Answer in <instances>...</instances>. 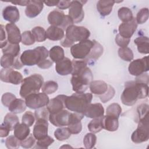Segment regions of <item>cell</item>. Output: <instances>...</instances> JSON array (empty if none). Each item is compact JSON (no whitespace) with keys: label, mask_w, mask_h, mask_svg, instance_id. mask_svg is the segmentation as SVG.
<instances>
[{"label":"cell","mask_w":149,"mask_h":149,"mask_svg":"<svg viewBox=\"0 0 149 149\" xmlns=\"http://www.w3.org/2000/svg\"><path fill=\"white\" fill-rule=\"evenodd\" d=\"M65 97V95H58L49 101V103L47 105V108L49 114L56 113L65 108L64 104Z\"/></svg>","instance_id":"18"},{"label":"cell","mask_w":149,"mask_h":149,"mask_svg":"<svg viewBox=\"0 0 149 149\" xmlns=\"http://www.w3.org/2000/svg\"><path fill=\"white\" fill-rule=\"evenodd\" d=\"M93 41L86 40L73 44L70 47V53L76 59H85L88 55L92 47Z\"/></svg>","instance_id":"8"},{"label":"cell","mask_w":149,"mask_h":149,"mask_svg":"<svg viewBox=\"0 0 149 149\" xmlns=\"http://www.w3.org/2000/svg\"><path fill=\"white\" fill-rule=\"evenodd\" d=\"M73 23L74 22L73 19L69 15H65L63 23L61 26L60 28H61L63 30H66L69 26L73 25Z\"/></svg>","instance_id":"54"},{"label":"cell","mask_w":149,"mask_h":149,"mask_svg":"<svg viewBox=\"0 0 149 149\" xmlns=\"http://www.w3.org/2000/svg\"><path fill=\"white\" fill-rule=\"evenodd\" d=\"M71 3L70 1H59L57 7L59 9H66L70 7Z\"/></svg>","instance_id":"57"},{"label":"cell","mask_w":149,"mask_h":149,"mask_svg":"<svg viewBox=\"0 0 149 149\" xmlns=\"http://www.w3.org/2000/svg\"><path fill=\"white\" fill-rule=\"evenodd\" d=\"M3 123L9 127L10 131L14 130L16 126L19 123V120L16 115L12 112L8 113L4 117Z\"/></svg>","instance_id":"34"},{"label":"cell","mask_w":149,"mask_h":149,"mask_svg":"<svg viewBox=\"0 0 149 149\" xmlns=\"http://www.w3.org/2000/svg\"><path fill=\"white\" fill-rule=\"evenodd\" d=\"M31 33L37 42H41L44 41L47 38L46 31L40 26H36L31 30Z\"/></svg>","instance_id":"36"},{"label":"cell","mask_w":149,"mask_h":149,"mask_svg":"<svg viewBox=\"0 0 149 149\" xmlns=\"http://www.w3.org/2000/svg\"><path fill=\"white\" fill-rule=\"evenodd\" d=\"M70 115V112L66 109H63L56 113L49 114V120L55 126L63 127L68 126Z\"/></svg>","instance_id":"13"},{"label":"cell","mask_w":149,"mask_h":149,"mask_svg":"<svg viewBox=\"0 0 149 149\" xmlns=\"http://www.w3.org/2000/svg\"><path fill=\"white\" fill-rule=\"evenodd\" d=\"M71 136V133L68 127L58 128L54 132L55 137L59 141H64L68 139Z\"/></svg>","instance_id":"38"},{"label":"cell","mask_w":149,"mask_h":149,"mask_svg":"<svg viewBox=\"0 0 149 149\" xmlns=\"http://www.w3.org/2000/svg\"><path fill=\"white\" fill-rule=\"evenodd\" d=\"M53 63H54V62L52 61H51L50 59H45L40 62L37 64V66L41 69H48L51 66H52L53 65Z\"/></svg>","instance_id":"55"},{"label":"cell","mask_w":149,"mask_h":149,"mask_svg":"<svg viewBox=\"0 0 149 149\" xmlns=\"http://www.w3.org/2000/svg\"><path fill=\"white\" fill-rule=\"evenodd\" d=\"M103 118L104 115L99 118H93V120H91L88 124V130L93 133L100 132L102 129H104Z\"/></svg>","instance_id":"33"},{"label":"cell","mask_w":149,"mask_h":149,"mask_svg":"<svg viewBox=\"0 0 149 149\" xmlns=\"http://www.w3.org/2000/svg\"><path fill=\"white\" fill-rule=\"evenodd\" d=\"M149 139L148 114L139 119L138 126L133 132L131 140L134 143H141L147 141Z\"/></svg>","instance_id":"6"},{"label":"cell","mask_w":149,"mask_h":149,"mask_svg":"<svg viewBox=\"0 0 149 149\" xmlns=\"http://www.w3.org/2000/svg\"><path fill=\"white\" fill-rule=\"evenodd\" d=\"M89 88L92 93L99 95L107 92L108 88V85L104 81L94 80L90 83Z\"/></svg>","instance_id":"24"},{"label":"cell","mask_w":149,"mask_h":149,"mask_svg":"<svg viewBox=\"0 0 149 149\" xmlns=\"http://www.w3.org/2000/svg\"><path fill=\"white\" fill-rule=\"evenodd\" d=\"M55 70L60 75L65 76L69 74L73 70L72 61L68 58H64L56 63Z\"/></svg>","instance_id":"20"},{"label":"cell","mask_w":149,"mask_h":149,"mask_svg":"<svg viewBox=\"0 0 149 149\" xmlns=\"http://www.w3.org/2000/svg\"><path fill=\"white\" fill-rule=\"evenodd\" d=\"M35 38L31 31L27 30L24 31L22 34L21 42L23 44L26 45H31L35 42Z\"/></svg>","instance_id":"45"},{"label":"cell","mask_w":149,"mask_h":149,"mask_svg":"<svg viewBox=\"0 0 149 149\" xmlns=\"http://www.w3.org/2000/svg\"><path fill=\"white\" fill-rule=\"evenodd\" d=\"M47 38L52 41L61 40L65 36L64 30L57 26H50L46 31Z\"/></svg>","instance_id":"25"},{"label":"cell","mask_w":149,"mask_h":149,"mask_svg":"<svg viewBox=\"0 0 149 149\" xmlns=\"http://www.w3.org/2000/svg\"><path fill=\"white\" fill-rule=\"evenodd\" d=\"M44 2L40 1H30L25 9V14L29 18H33L38 16L42 10Z\"/></svg>","instance_id":"19"},{"label":"cell","mask_w":149,"mask_h":149,"mask_svg":"<svg viewBox=\"0 0 149 149\" xmlns=\"http://www.w3.org/2000/svg\"><path fill=\"white\" fill-rule=\"evenodd\" d=\"M115 42L120 48L127 47L130 42V38H126L122 37L119 34H118L115 37Z\"/></svg>","instance_id":"53"},{"label":"cell","mask_w":149,"mask_h":149,"mask_svg":"<svg viewBox=\"0 0 149 149\" xmlns=\"http://www.w3.org/2000/svg\"><path fill=\"white\" fill-rule=\"evenodd\" d=\"M49 55L51 61L56 63L65 58L64 50L60 46H54L50 49L49 51Z\"/></svg>","instance_id":"32"},{"label":"cell","mask_w":149,"mask_h":149,"mask_svg":"<svg viewBox=\"0 0 149 149\" xmlns=\"http://www.w3.org/2000/svg\"><path fill=\"white\" fill-rule=\"evenodd\" d=\"M36 142V138L33 134H29V136L25 139L20 141V146L24 148H29L33 146Z\"/></svg>","instance_id":"51"},{"label":"cell","mask_w":149,"mask_h":149,"mask_svg":"<svg viewBox=\"0 0 149 149\" xmlns=\"http://www.w3.org/2000/svg\"><path fill=\"white\" fill-rule=\"evenodd\" d=\"M35 120V116L31 111L26 112L22 116V123L27 125V126H31Z\"/></svg>","instance_id":"50"},{"label":"cell","mask_w":149,"mask_h":149,"mask_svg":"<svg viewBox=\"0 0 149 149\" xmlns=\"http://www.w3.org/2000/svg\"><path fill=\"white\" fill-rule=\"evenodd\" d=\"M93 41V46L87 56V57L84 59L86 61L87 60H93L96 61L103 54V47L96 40H94Z\"/></svg>","instance_id":"30"},{"label":"cell","mask_w":149,"mask_h":149,"mask_svg":"<svg viewBox=\"0 0 149 149\" xmlns=\"http://www.w3.org/2000/svg\"><path fill=\"white\" fill-rule=\"evenodd\" d=\"M115 93V90L113 87L111 85H108V88L106 93L102 95H99L98 97L102 103H106L107 101L111 100Z\"/></svg>","instance_id":"48"},{"label":"cell","mask_w":149,"mask_h":149,"mask_svg":"<svg viewBox=\"0 0 149 149\" xmlns=\"http://www.w3.org/2000/svg\"><path fill=\"white\" fill-rule=\"evenodd\" d=\"M46 5L48 6H57L58 4L59 1H47L43 2Z\"/></svg>","instance_id":"61"},{"label":"cell","mask_w":149,"mask_h":149,"mask_svg":"<svg viewBox=\"0 0 149 149\" xmlns=\"http://www.w3.org/2000/svg\"><path fill=\"white\" fill-rule=\"evenodd\" d=\"M115 1L100 0L97 3V9L100 14L102 16L109 15L112 10Z\"/></svg>","instance_id":"26"},{"label":"cell","mask_w":149,"mask_h":149,"mask_svg":"<svg viewBox=\"0 0 149 149\" xmlns=\"http://www.w3.org/2000/svg\"><path fill=\"white\" fill-rule=\"evenodd\" d=\"M43 84L44 79L41 74H31L23 79L19 92L20 95L25 98L31 94L39 93Z\"/></svg>","instance_id":"4"},{"label":"cell","mask_w":149,"mask_h":149,"mask_svg":"<svg viewBox=\"0 0 149 149\" xmlns=\"http://www.w3.org/2000/svg\"><path fill=\"white\" fill-rule=\"evenodd\" d=\"M60 44L62 46L64 47H66V48H68V47H71L73 44L72 42H71L70 41H69L67 38H66L65 37L63 38L61 40V42H60Z\"/></svg>","instance_id":"58"},{"label":"cell","mask_w":149,"mask_h":149,"mask_svg":"<svg viewBox=\"0 0 149 149\" xmlns=\"http://www.w3.org/2000/svg\"><path fill=\"white\" fill-rule=\"evenodd\" d=\"M92 98L93 95L91 93H76L70 96L66 95L65 107L70 111L84 115L87 107L91 104Z\"/></svg>","instance_id":"2"},{"label":"cell","mask_w":149,"mask_h":149,"mask_svg":"<svg viewBox=\"0 0 149 149\" xmlns=\"http://www.w3.org/2000/svg\"><path fill=\"white\" fill-rule=\"evenodd\" d=\"M122 112L120 106L117 103H112L108 105L106 110V115L113 116L119 118Z\"/></svg>","instance_id":"41"},{"label":"cell","mask_w":149,"mask_h":149,"mask_svg":"<svg viewBox=\"0 0 149 149\" xmlns=\"http://www.w3.org/2000/svg\"><path fill=\"white\" fill-rule=\"evenodd\" d=\"M8 42L13 44H19L22 40V35L20 29L15 23H8L5 26Z\"/></svg>","instance_id":"15"},{"label":"cell","mask_w":149,"mask_h":149,"mask_svg":"<svg viewBox=\"0 0 149 149\" xmlns=\"http://www.w3.org/2000/svg\"><path fill=\"white\" fill-rule=\"evenodd\" d=\"M134 44L137 47L139 52L144 54L149 53V39L146 36H140L134 40Z\"/></svg>","instance_id":"29"},{"label":"cell","mask_w":149,"mask_h":149,"mask_svg":"<svg viewBox=\"0 0 149 149\" xmlns=\"http://www.w3.org/2000/svg\"><path fill=\"white\" fill-rule=\"evenodd\" d=\"M16 98V97L14 94L10 93H6L2 95L1 101L5 107H9L10 103Z\"/></svg>","instance_id":"52"},{"label":"cell","mask_w":149,"mask_h":149,"mask_svg":"<svg viewBox=\"0 0 149 149\" xmlns=\"http://www.w3.org/2000/svg\"><path fill=\"white\" fill-rule=\"evenodd\" d=\"M34 116L36 120L38 119H49V112L47 107H42L37 109L34 112Z\"/></svg>","instance_id":"49"},{"label":"cell","mask_w":149,"mask_h":149,"mask_svg":"<svg viewBox=\"0 0 149 149\" xmlns=\"http://www.w3.org/2000/svg\"><path fill=\"white\" fill-rule=\"evenodd\" d=\"M49 101L48 96L43 92L31 94L25 98L27 107L33 109L44 107L48 105Z\"/></svg>","instance_id":"9"},{"label":"cell","mask_w":149,"mask_h":149,"mask_svg":"<svg viewBox=\"0 0 149 149\" xmlns=\"http://www.w3.org/2000/svg\"><path fill=\"white\" fill-rule=\"evenodd\" d=\"M49 51L44 46H40L33 49H27L23 51L20 56V59L23 65L33 66L47 59Z\"/></svg>","instance_id":"5"},{"label":"cell","mask_w":149,"mask_h":149,"mask_svg":"<svg viewBox=\"0 0 149 149\" xmlns=\"http://www.w3.org/2000/svg\"><path fill=\"white\" fill-rule=\"evenodd\" d=\"M72 75L70 81L73 90L78 93H84L93 80L92 72L87 66Z\"/></svg>","instance_id":"3"},{"label":"cell","mask_w":149,"mask_h":149,"mask_svg":"<svg viewBox=\"0 0 149 149\" xmlns=\"http://www.w3.org/2000/svg\"><path fill=\"white\" fill-rule=\"evenodd\" d=\"M90 36V31L83 26L71 25L66 30L65 38L74 44L76 41L87 40Z\"/></svg>","instance_id":"7"},{"label":"cell","mask_w":149,"mask_h":149,"mask_svg":"<svg viewBox=\"0 0 149 149\" xmlns=\"http://www.w3.org/2000/svg\"><path fill=\"white\" fill-rule=\"evenodd\" d=\"M48 120L44 119H38L36 120L33 133L36 139L40 140L48 136Z\"/></svg>","instance_id":"17"},{"label":"cell","mask_w":149,"mask_h":149,"mask_svg":"<svg viewBox=\"0 0 149 149\" xmlns=\"http://www.w3.org/2000/svg\"><path fill=\"white\" fill-rule=\"evenodd\" d=\"M118 17L123 22L130 21L133 18V13L130 9L127 7H122L119 8L118 12Z\"/></svg>","instance_id":"37"},{"label":"cell","mask_w":149,"mask_h":149,"mask_svg":"<svg viewBox=\"0 0 149 149\" xmlns=\"http://www.w3.org/2000/svg\"><path fill=\"white\" fill-rule=\"evenodd\" d=\"M58 85L56 81L49 80L44 83L41 89L43 93L47 94H51L55 93L58 90Z\"/></svg>","instance_id":"39"},{"label":"cell","mask_w":149,"mask_h":149,"mask_svg":"<svg viewBox=\"0 0 149 149\" xmlns=\"http://www.w3.org/2000/svg\"><path fill=\"white\" fill-rule=\"evenodd\" d=\"M54 141V140L53 139V138L49 136H47L44 138L38 140L36 143V146L34 147V148L47 149Z\"/></svg>","instance_id":"44"},{"label":"cell","mask_w":149,"mask_h":149,"mask_svg":"<svg viewBox=\"0 0 149 149\" xmlns=\"http://www.w3.org/2000/svg\"><path fill=\"white\" fill-rule=\"evenodd\" d=\"M26 107L25 100L24 101L20 98H16L10 103L8 109L13 113H20L26 110Z\"/></svg>","instance_id":"31"},{"label":"cell","mask_w":149,"mask_h":149,"mask_svg":"<svg viewBox=\"0 0 149 149\" xmlns=\"http://www.w3.org/2000/svg\"><path fill=\"white\" fill-rule=\"evenodd\" d=\"M148 56H146L141 59H137L132 61L128 67L130 74L133 76H139L148 71Z\"/></svg>","instance_id":"10"},{"label":"cell","mask_w":149,"mask_h":149,"mask_svg":"<svg viewBox=\"0 0 149 149\" xmlns=\"http://www.w3.org/2000/svg\"><path fill=\"white\" fill-rule=\"evenodd\" d=\"M65 13L60 9H54L50 12L48 16V23L51 26L61 27L65 19Z\"/></svg>","instance_id":"23"},{"label":"cell","mask_w":149,"mask_h":149,"mask_svg":"<svg viewBox=\"0 0 149 149\" xmlns=\"http://www.w3.org/2000/svg\"><path fill=\"white\" fill-rule=\"evenodd\" d=\"M84 115L77 112H71L70 121L68 125V129L71 134H78L82 130L81 120L84 118Z\"/></svg>","instance_id":"16"},{"label":"cell","mask_w":149,"mask_h":149,"mask_svg":"<svg viewBox=\"0 0 149 149\" xmlns=\"http://www.w3.org/2000/svg\"><path fill=\"white\" fill-rule=\"evenodd\" d=\"M0 79L2 81L17 85L23 80L22 74L12 68H3L0 72Z\"/></svg>","instance_id":"11"},{"label":"cell","mask_w":149,"mask_h":149,"mask_svg":"<svg viewBox=\"0 0 149 149\" xmlns=\"http://www.w3.org/2000/svg\"><path fill=\"white\" fill-rule=\"evenodd\" d=\"M148 94V84L135 80L125 83L120 99L123 104L132 106L135 104L138 100L146 98Z\"/></svg>","instance_id":"1"},{"label":"cell","mask_w":149,"mask_h":149,"mask_svg":"<svg viewBox=\"0 0 149 149\" xmlns=\"http://www.w3.org/2000/svg\"><path fill=\"white\" fill-rule=\"evenodd\" d=\"M148 9L147 8H144L141 9L137 13L136 20L137 24H143L148 19Z\"/></svg>","instance_id":"46"},{"label":"cell","mask_w":149,"mask_h":149,"mask_svg":"<svg viewBox=\"0 0 149 149\" xmlns=\"http://www.w3.org/2000/svg\"><path fill=\"white\" fill-rule=\"evenodd\" d=\"M13 4L19 5L20 6H27L30 2V1H16L13 2H11Z\"/></svg>","instance_id":"60"},{"label":"cell","mask_w":149,"mask_h":149,"mask_svg":"<svg viewBox=\"0 0 149 149\" xmlns=\"http://www.w3.org/2000/svg\"><path fill=\"white\" fill-rule=\"evenodd\" d=\"M10 132V130L4 123L1 124L0 127V136L1 137H5L8 136Z\"/></svg>","instance_id":"56"},{"label":"cell","mask_w":149,"mask_h":149,"mask_svg":"<svg viewBox=\"0 0 149 149\" xmlns=\"http://www.w3.org/2000/svg\"><path fill=\"white\" fill-rule=\"evenodd\" d=\"M104 114V108L100 103L90 104L84 112V116L92 119L102 116Z\"/></svg>","instance_id":"22"},{"label":"cell","mask_w":149,"mask_h":149,"mask_svg":"<svg viewBox=\"0 0 149 149\" xmlns=\"http://www.w3.org/2000/svg\"><path fill=\"white\" fill-rule=\"evenodd\" d=\"M3 54H10L17 57L19 56L20 48L19 44H13L8 42L7 45L2 49Z\"/></svg>","instance_id":"35"},{"label":"cell","mask_w":149,"mask_h":149,"mask_svg":"<svg viewBox=\"0 0 149 149\" xmlns=\"http://www.w3.org/2000/svg\"><path fill=\"white\" fill-rule=\"evenodd\" d=\"M103 126L104 129L109 132L116 131L119 127L118 118L113 116L104 115Z\"/></svg>","instance_id":"27"},{"label":"cell","mask_w":149,"mask_h":149,"mask_svg":"<svg viewBox=\"0 0 149 149\" xmlns=\"http://www.w3.org/2000/svg\"><path fill=\"white\" fill-rule=\"evenodd\" d=\"M30 133L29 126L23 123H18L14 129V136L20 141L27 138Z\"/></svg>","instance_id":"28"},{"label":"cell","mask_w":149,"mask_h":149,"mask_svg":"<svg viewBox=\"0 0 149 149\" xmlns=\"http://www.w3.org/2000/svg\"><path fill=\"white\" fill-rule=\"evenodd\" d=\"M87 1H71L69 9V16L73 19L74 23L81 22L84 17V12L83 9V5Z\"/></svg>","instance_id":"12"},{"label":"cell","mask_w":149,"mask_h":149,"mask_svg":"<svg viewBox=\"0 0 149 149\" xmlns=\"http://www.w3.org/2000/svg\"><path fill=\"white\" fill-rule=\"evenodd\" d=\"M5 144L8 148L17 149L20 146V140L15 136H10L6 139Z\"/></svg>","instance_id":"47"},{"label":"cell","mask_w":149,"mask_h":149,"mask_svg":"<svg viewBox=\"0 0 149 149\" xmlns=\"http://www.w3.org/2000/svg\"><path fill=\"white\" fill-rule=\"evenodd\" d=\"M118 55L123 60L130 62L134 57L132 50L128 47L120 48L118 49Z\"/></svg>","instance_id":"40"},{"label":"cell","mask_w":149,"mask_h":149,"mask_svg":"<svg viewBox=\"0 0 149 149\" xmlns=\"http://www.w3.org/2000/svg\"><path fill=\"white\" fill-rule=\"evenodd\" d=\"M16 58L10 54H3L1 58V66L3 68H12Z\"/></svg>","instance_id":"42"},{"label":"cell","mask_w":149,"mask_h":149,"mask_svg":"<svg viewBox=\"0 0 149 149\" xmlns=\"http://www.w3.org/2000/svg\"><path fill=\"white\" fill-rule=\"evenodd\" d=\"M97 141V137L93 133H87L83 139V144L85 148L90 149L92 148L95 145Z\"/></svg>","instance_id":"43"},{"label":"cell","mask_w":149,"mask_h":149,"mask_svg":"<svg viewBox=\"0 0 149 149\" xmlns=\"http://www.w3.org/2000/svg\"><path fill=\"white\" fill-rule=\"evenodd\" d=\"M137 27V23L136 18H133L129 22H123L121 23L118 28L119 34L126 38H130Z\"/></svg>","instance_id":"14"},{"label":"cell","mask_w":149,"mask_h":149,"mask_svg":"<svg viewBox=\"0 0 149 149\" xmlns=\"http://www.w3.org/2000/svg\"><path fill=\"white\" fill-rule=\"evenodd\" d=\"M7 40L6 39V34L5 32V30L3 28V25H1V38H0V42H3Z\"/></svg>","instance_id":"59"},{"label":"cell","mask_w":149,"mask_h":149,"mask_svg":"<svg viewBox=\"0 0 149 149\" xmlns=\"http://www.w3.org/2000/svg\"><path fill=\"white\" fill-rule=\"evenodd\" d=\"M2 16L4 20L15 23L19 21L20 18V13L17 7L15 6H8L2 10Z\"/></svg>","instance_id":"21"}]
</instances>
